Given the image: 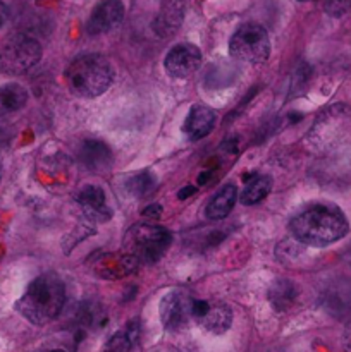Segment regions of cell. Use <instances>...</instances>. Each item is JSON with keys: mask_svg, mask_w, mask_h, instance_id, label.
<instances>
[{"mask_svg": "<svg viewBox=\"0 0 351 352\" xmlns=\"http://www.w3.org/2000/svg\"><path fill=\"white\" fill-rule=\"evenodd\" d=\"M165 71L176 79H184L195 74L202 65V52L191 43H179L171 48L165 57Z\"/></svg>", "mask_w": 351, "mask_h": 352, "instance_id": "52a82bcc", "label": "cell"}, {"mask_svg": "<svg viewBox=\"0 0 351 352\" xmlns=\"http://www.w3.org/2000/svg\"><path fill=\"white\" fill-rule=\"evenodd\" d=\"M79 162L93 172H102L112 165V151L98 140H85L79 146Z\"/></svg>", "mask_w": 351, "mask_h": 352, "instance_id": "5bb4252c", "label": "cell"}, {"mask_svg": "<svg viewBox=\"0 0 351 352\" xmlns=\"http://www.w3.org/2000/svg\"><path fill=\"white\" fill-rule=\"evenodd\" d=\"M171 239V232L164 227L140 223L126 234L124 248H126V253L136 258L138 263H155L164 256Z\"/></svg>", "mask_w": 351, "mask_h": 352, "instance_id": "277c9868", "label": "cell"}, {"mask_svg": "<svg viewBox=\"0 0 351 352\" xmlns=\"http://www.w3.org/2000/svg\"><path fill=\"white\" fill-rule=\"evenodd\" d=\"M237 199V189L234 184H227L210 199L206 205V217L210 220H222L233 212L234 203Z\"/></svg>", "mask_w": 351, "mask_h": 352, "instance_id": "e0dca14e", "label": "cell"}, {"mask_svg": "<svg viewBox=\"0 0 351 352\" xmlns=\"http://www.w3.org/2000/svg\"><path fill=\"white\" fill-rule=\"evenodd\" d=\"M272 191V179L268 175H257V177L251 179L250 182L244 188L243 195H241V203L243 205H257L262 199H265L268 196V192Z\"/></svg>", "mask_w": 351, "mask_h": 352, "instance_id": "ffe728a7", "label": "cell"}, {"mask_svg": "<svg viewBox=\"0 0 351 352\" xmlns=\"http://www.w3.org/2000/svg\"><path fill=\"white\" fill-rule=\"evenodd\" d=\"M212 177V172H203L202 175H200V179H198V182L200 184H206V182H209V179Z\"/></svg>", "mask_w": 351, "mask_h": 352, "instance_id": "4316f807", "label": "cell"}, {"mask_svg": "<svg viewBox=\"0 0 351 352\" xmlns=\"http://www.w3.org/2000/svg\"><path fill=\"white\" fill-rule=\"evenodd\" d=\"M138 260L129 253H109L96 258L93 263V272L95 275L109 280L123 278L126 275L133 274L138 267Z\"/></svg>", "mask_w": 351, "mask_h": 352, "instance_id": "30bf717a", "label": "cell"}, {"mask_svg": "<svg viewBox=\"0 0 351 352\" xmlns=\"http://www.w3.org/2000/svg\"><path fill=\"white\" fill-rule=\"evenodd\" d=\"M196 322L209 332L220 336V333L227 332L233 325V311H231L229 306L217 302V305H210L205 315Z\"/></svg>", "mask_w": 351, "mask_h": 352, "instance_id": "2e32d148", "label": "cell"}, {"mask_svg": "<svg viewBox=\"0 0 351 352\" xmlns=\"http://www.w3.org/2000/svg\"><path fill=\"white\" fill-rule=\"evenodd\" d=\"M326 308L334 313H344L351 306V285L346 282H336L330 285L323 296Z\"/></svg>", "mask_w": 351, "mask_h": 352, "instance_id": "d6986e66", "label": "cell"}, {"mask_svg": "<svg viewBox=\"0 0 351 352\" xmlns=\"http://www.w3.org/2000/svg\"><path fill=\"white\" fill-rule=\"evenodd\" d=\"M65 302V289L55 274H43L34 278L17 301L16 308L33 325H45L61 313Z\"/></svg>", "mask_w": 351, "mask_h": 352, "instance_id": "7a4b0ae2", "label": "cell"}, {"mask_svg": "<svg viewBox=\"0 0 351 352\" xmlns=\"http://www.w3.org/2000/svg\"><path fill=\"white\" fill-rule=\"evenodd\" d=\"M0 175H2V168H0Z\"/></svg>", "mask_w": 351, "mask_h": 352, "instance_id": "f1b7e54d", "label": "cell"}, {"mask_svg": "<svg viewBox=\"0 0 351 352\" xmlns=\"http://www.w3.org/2000/svg\"><path fill=\"white\" fill-rule=\"evenodd\" d=\"M351 7V0H323V9L327 14L339 17L346 14Z\"/></svg>", "mask_w": 351, "mask_h": 352, "instance_id": "603a6c76", "label": "cell"}, {"mask_svg": "<svg viewBox=\"0 0 351 352\" xmlns=\"http://www.w3.org/2000/svg\"><path fill=\"white\" fill-rule=\"evenodd\" d=\"M124 17L123 0H100L89 16L86 31L89 34H103L119 26Z\"/></svg>", "mask_w": 351, "mask_h": 352, "instance_id": "9c48e42d", "label": "cell"}, {"mask_svg": "<svg viewBox=\"0 0 351 352\" xmlns=\"http://www.w3.org/2000/svg\"><path fill=\"white\" fill-rule=\"evenodd\" d=\"M78 203L85 215L95 222H105L112 217V212L107 206L105 192L98 186H85L78 192Z\"/></svg>", "mask_w": 351, "mask_h": 352, "instance_id": "7c38bea8", "label": "cell"}, {"mask_svg": "<svg viewBox=\"0 0 351 352\" xmlns=\"http://www.w3.org/2000/svg\"><path fill=\"white\" fill-rule=\"evenodd\" d=\"M50 352H65V351H62V349H54V351H50Z\"/></svg>", "mask_w": 351, "mask_h": 352, "instance_id": "83f0119b", "label": "cell"}, {"mask_svg": "<svg viewBox=\"0 0 351 352\" xmlns=\"http://www.w3.org/2000/svg\"><path fill=\"white\" fill-rule=\"evenodd\" d=\"M143 215L148 217V219H158L162 215V206L160 205H148L147 208L143 210Z\"/></svg>", "mask_w": 351, "mask_h": 352, "instance_id": "cb8c5ba5", "label": "cell"}, {"mask_svg": "<svg viewBox=\"0 0 351 352\" xmlns=\"http://www.w3.org/2000/svg\"><path fill=\"white\" fill-rule=\"evenodd\" d=\"M196 192V189L193 188V186H186V188H182L181 191H179V195H178V198L179 199H186V198H189V196H193Z\"/></svg>", "mask_w": 351, "mask_h": 352, "instance_id": "484cf974", "label": "cell"}, {"mask_svg": "<svg viewBox=\"0 0 351 352\" xmlns=\"http://www.w3.org/2000/svg\"><path fill=\"white\" fill-rule=\"evenodd\" d=\"M28 102V91L17 82H7L0 86V122L19 110L24 109Z\"/></svg>", "mask_w": 351, "mask_h": 352, "instance_id": "9a60e30c", "label": "cell"}, {"mask_svg": "<svg viewBox=\"0 0 351 352\" xmlns=\"http://www.w3.org/2000/svg\"><path fill=\"white\" fill-rule=\"evenodd\" d=\"M229 52L244 64H262L270 55V38L267 30L257 23H246L236 30L229 43Z\"/></svg>", "mask_w": 351, "mask_h": 352, "instance_id": "5b68a950", "label": "cell"}, {"mask_svg": "<svg viewBox=\"0 0 351 352\" xmlns=\"http://www.w3.org/2000/svg\"><path fill=\"white\" fill-rule=\"evenodd\" d=\"M134 340L131 339L127 332H117L110 337L109 342L105 344L103 352H131Z\"/></svg>", "mask_w": 351, "mask_h": 352, "instance_id": "7402d4cb", "label": "cell"}, {"mask_svg": "<svg viewBox=\"0 0 351 352\" xmlns=\"http://www.w3.org/2000/svg\"><path fill=\"white\" fill-rule=\"evenodd\" d=\"M9 7H7V3H3L2 0H0V28L3 26V24L9 21Z\"/></svg>", "mask_w": 351, "mask_h": 352, "instance_id": "d4e9b609", "label": "cell"}, {"mask_svg": "<svg viewBox=\"0 0 351 352\" xmlns=\"http://www.w3.org/2000/svg\"><path fill=\"white\" fill-rule=\"evenodd\" d=\"M155 186V177L150 172H141V174L133 175V177L127 179L126 189L129 195L133 196H143L150 191Z\"/></svg>", "mask_w": 351, "mask_h": 352, "instance_id": "44dd1931", "label": "cell"}, {"mask_svg": "<svg viewBox=\"0 0 351 352\" xmlns=\"http://www.w3.org/2000/svg\"><path fill=\"white\" fill-rule=\"evenodd\" d=\"M296 296H298L296 285L291 280H288V278H279V280H275L270 285V291H268L270 305L277 311H288L295 305Z\"/></svg>", "mask_w": 351, "mask_h": 352, "instance_id": "ac0fdd59", "label": "cell"}, {"mask_svg": "<svg viewBox=\"0 0 351 352\" xmlns=\"http://www.w3.org/2000/svg\"><path fill=\"white\" fill-rule=\"evenodd\" d=\"M191 302L184 292L172 291L160 301V322L167 330H179L191 316Z\"/></svg>", "mask_w": 351, "mask_h": 352, "instance_id": "ba28073f", "label": "cell"}, {"mask_svg": "<svg viewBox=\"0 0 351 352\" xmlns=\"http://www.w3.org/2000/svg\"><path fill=\"white\" fill-rule=\"evenodd\" d=\"M114 81L112 64L100 54L76 57L65 71V82L76 96L96 98L110 88Z\"/></svg>", "mask_w": 351, "mask_h": 352, "instance_id": "3957f363", "label": "cell"}, {"mask_svg": "<svg viewBox=\"0 0 351 352\" xmlns=\"http://www.w3.org/2000/svg\"><path fill=\"white\" fill-rule=\"evenodd\" d=\"M213 126H215V112L206 105H195L186 117L182 131L189 140L198 141L209 136Z\"/></svg>", "mask_w": 351, "mask_h": 352, "instance_id": "4fadbf2b", "label": "cell"}, {"mask_svg": "<svg viewBox=\"0 0 351 352\" xmlns=\"http://www.w3.org/2000/svg\"><path fill=\"white\" fill-rule=\"evenodd\" d=\"M295 239L308 246H329L348 234V220L334 205H313L303 210L289 223Z\"/></svg>", "mask_w": 351, "mask_h": 352, "instance_id": "6da1fadb", "label": "cell"}, {"mask_svg": "<svg viewBox=\"0 0 351 352\" xmlns=\"http://www.w3.org/2000/svg\"><path fill=\"white\" fill-rule=\"evenodd\" d=\"M184 0H160L153 28L155 34L160 38H169L179 30L184 19Z\"/></svg>", "mask_w": 351, "mask_h": 352, "instance_id": "8fae6325", "label": "cell"}, {"mask_svg": "<svg viewBox=\"0 0 351 352\" xmlns=\"http://www.w3.org/2000/svg\"><path fill=\"white\" fill-rule=\"evenodd\" d=\"M41 58V45L28 34H14L0 48V69L9 76H21Z\"/></svg>", "mask_w": 351, "mask_h": 352, "instance_id": "8992f818", "label": "cell"}]
</instances>
